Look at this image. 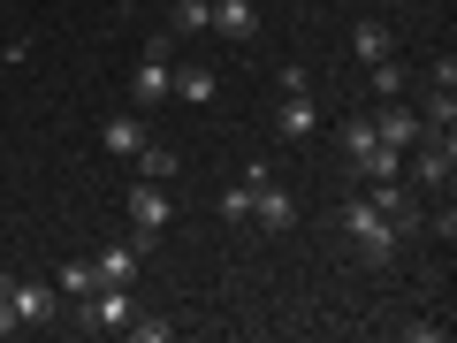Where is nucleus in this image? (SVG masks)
I'll use <instances>...</instances> for the list:
<instances>
[{
  "label": "nucleus",
  "instance_id": "obj_1",
  "mask_svg": "<svg viewBox=\"0 0 457 343\" xmlns=\"http://www.w3.org/2000/svg\"><path fill=\"white\" fill-rule=\"evenodd\" d=\"M336 146H343V168H351L359 183H396V176H404V153H396V146H381L366 114H351V122H343V130H336Z\"/></svg>",
  "mask_w": 457,
  "mask_h": 343
},
{
  "label": "nucleus",
  "instance_id": "obj_2",
  "mask_svg": "<svg viewBox=\"0 0 457 343\" xmlns=\"http://www.w3.org/2000/svg\"><path fill=\"white\" fill-rule=\"evenodd\" d=\"M343 237L359 245V260H366V267H389V260H396V237H404V229H396L389 213L374 206V198H343Z\"/></svg>",
  "mask_w": 457,
  "mask_h": 343
},
{
  "label": "nucleus",
  "instance_id": "obj_3",
  "mask_svg": "<svg viewBox=\"0 0 457 343\" xmlns=\"http://www.w3.org/2000/svg\"><path fill=\"white\" fill-rule=\"evenodd\" d=\"M122 206H130V229H137L130 245H137V252H145V260H153V245H161V229L176 222V198H168V183H145V176H137Z\"/></svg>",
  "mask_w": 457,
  "mask_h": 343
},
{
  "label": "nucleus",
  "instance_id": "obj_4",
  "mask_svg": "<svg viewBox=\"0 0 457 343\" xmlns=\"http://www.w3.org/2000/svg\"><path fill=\"white\" fill-rule=\"evenodd\" d=\"M77 328H92V336H122V328H130V282H99L92 297H77Z\"/></svg>",
  "mask_w": 457,
  "mask_h": 343
},
{
  "label": "nucleus",
  "instance_id": "obj_5",
  "mask_svg": "<svg viewBox=\"0 0 457 343\" xmlns=\"http://www.w3.org/2000/svg\"><path fill=\"white\" fill-rule=\"evenodd\" d=\"M450 168H457V138H450V130H427L420 146H411V183L442 191V183H450Z\"/></svg>",
  "mask_w": 457,
  "mask_h": 343
},
{
  "label": "nucleus",
  "instance_id": "obj_6",
  "mask_svg": "<svg viewBox=\"0 0 457 343\" xmlns=\"http://www.w3.org/2000/svg\"><path fill=\"white\" fill-rule=\"evenodd\" d=\"M252 222H260L267 237H290V229H297V198L282 191L275 176H260V183H252Z\"/></svg>",
  "mask_w": 457,
  "mask_h": 343
},
{
  "label": "nucleus",
  "instance_id": "obj_7",
  "mask_svg": "<svg viewBox=\"0 0 457 343\" xmlns=\"http://www.w3.org/2000/svg\"><path fill=\"white\" fill-rule=\"evenodd\" d=\"M161 99H176V69H168V62H153V54H145V62L130 69V107L145 114V107H161Z\"/></svg>",
  "mask_w": 457,
  "mask_h": 343
},
{
  "label": "nucleus",
  "instance_id": "obj_8",
  "mask_svg": "<svg viewBox=\"0 0 457 343\" xmlns=\"http://www.w3.org/2000/svg\"><path fill=\"white\" fill-rule=\"evenodd\" d=\"M366 122H374V138H381V146H396V153H411V146L427 138V122H420L411 107H396V99H389L381 114H366Z\"/></svg>",
  "mask_w": 457,
  "mask_h": 343
},
{
  "label": "nucleus",
  "instance_id": "obj_9",
  "mask_svg": "<svg viewBox=\"0 0 457 343\" xmlns=\"http://www.w3.org/2000/svg\"><path fill=\"white\" fill-rule=\"evenodd\" d=\"M0 297L16 305V321H23V328L54 321V290H46V282H16V275H0Z\"/></svg>",
  "mask_w": 457,
  "mask_h": 343
},
{
  "label": "nucleus",
  "instance_id": "obj_10",
  "mask_svg": "<svg viewBox=\"0 0 457 343\" xmlns=\"http://www.w3.org/2000/svg\"><path fill=\"white\" fill-rule=\"evenodd\" d=\"M213 31L237 38V46H252V38H260V0H213Z\"/></svg>",
  "mask_w": 457,
  "mask_h": 343
},
{
  "label": "nucleus",
  "instance_id": "obj_11",
  "mask_svg": "<svg viewBox=\"0 0 457 343\" xmlns=\"http://www.w3.org/2000/svg\"><path fill=\"white\" fill-rule=\"evenodd\" d=\"M145 138H153V130H145V114H137V107H130V114H107V122H99V146H107L114 161H130Z\"/></svg>",
  "mask_w": 457,
  "mask_h": 343
},
{
  "label": "nucleus",
  "instance_id": "obj_12",
  "mask_svg": "<svg viewBox=\"0 0 457 343\" xmlns=\"http://www.w3.org/2000/svg\"><path fill=\"white\" fill-rule=\"evenodd\" d=\"M320 130V107H312V92H282L275 107V138H312Z\"/></svg>",
  "mask_w": 457,
  "mask_h": 343
},
{
  "label": "nucleus",
  "instance_id": "obj_13",
  "mask_svg": "<svg viewBox=\"0 0 457 343\" xmlns=\"http://www.w3.org/2000/svg\"><path fill=\"white\" fill-rule=\"evenodd\" d=\"M351 54H359L366 69H374V62H389V54H396V31H389V23H381V16H366L359 31H351Z\"/></svg>",
  "mask_w": 457,
  "mask_h": 343
},
{
  "label": "nucleus",
  "instance_id": "obj_14",
  "mask_svg": "<svg viewBox=\"0 0 457 343\" xmlns=\"http://www.w3.org/2000/svg\"><path fill=\"white\" fill-rule=\"evenodd\" d=\"M420 122L427 130H457V84H427V107H420Z\"/></svg>",
  "mask_w": 457,
  "mask_h": 343
},
{
  "label": "nucleus",
  "instance_id": "obj_15",
  "mask_svg": "<svg viewBox=\"0 0 457 343\" xmlns=\"http://www.w3.org/2000/svg\"><path fill=\"white\" fill-rule=\"evenodd\" d=\"M137 260H145L137 245H107V252H92V275H99V282H130Z\"/></svg>",
  "mask_w": 457,
  "mask_h": 343
},
{
  "label": "nucleus",
  "instance_id": "obj_16",
  "mask_svg": "<svg viewBox=\"0 0 457 343\" xmlns=\"http://www.w3.org/2000/svg\"><path fill=\"white\" fill-rule=\"evenodd\" d=\"M213 31V0H176V16H168V38H198Z\"/></svg>",
  "mask_w": 457,
  "mask_h": 343
},
{
  "label": "nucleus",
  "instance_id": "obj_17",
  "mask_svg": "<svg viewBox=\"0 0 457 343\" xmlns=\"http://www.w3.org/2000/svg\"><path fill=\"white\" fill-rule=\"evenodd\" d=\"M213 92H221V77H213V69H198V62H191V69H176V99H191V107H206Z\"/></svg>",
  "mask_w": 457,
  "mask_h": 343
},
{
  "label": "nucleus",
  "instance_id": "obj_18",
  "mask_svg": "<svg viewBox=\"0 0 457 343\" xmlns=\"http://www.w3.org/2000/svg\"><path fill=\"white\" fill-rule=\"evenodd\" d=\"M130 161H137V176H145V183H168V176H176V153H168V146H153V138L130 153Z\"/></svg>",
  "mask_w": 457,
  "mask_h": 343
},
{
  "label": "nucleus",
  "instance_id": "obj_19",
  "mask_svg": "<svg viewBox=\"0 0 457 343\" xmlns=\"http://www.w3.org/2000/svg\"><path fill=\"white\" fill-rule=\"evenodd\" d=\"M213 213H221V222H252V176H245V183H228V191L213 198Z\"/></svg>",
  "mask_w": 457,
  "mask_h": 343
},
{
  "label": "nucleus",
  "instance_id": "obj_20",
  "mask_svg": "<svg viewBox=\"0 0 457 343\" xmlns=\"http://www.w3.org/2000/svg\"><path fill=\"white\" fill-rule=\"evenodd\" d=\"M54 282H62L69 297H92V290H99V275H92V260H62V275H54Z\"/></svg>",
  "mask_w": 457,
  "mask_h": 343
},
{
  "label": "nucleus",
  "instance_id": "obj_21",
  "mask_svg": "<svg viewBox=\"0 0 457 343\" xmlns=\"http://www.w3.org/2000/svg\"><path fill=\"white\" fill-rule=\"evenodd\" d=\"M374 92H381V99L404 92V69H396V54H389V62H374Z\"/></svg>",
  "mask_w": 457,
  "mask_h": 343
},
{
  "label": "nucleus",
  "instance_id": "obj_22",
  "mask_svg": "<svg viewBox=\"0 0 457 343\" xmlns=\"http://www.w3.org/2000/svg\"><path fill=\"white\" fill-rule=\"evenodd\" d=\"M122 336H137V343H168V336H176V321H130Z\"/></svg>",
  "mask_w": 457,
  "mask_h": 343
},
{
  "label": "nucleus",
  "instance_id": "obj_23",
  "mask_svg": "<svg viewBox=\"0 0 457 343\" xmlns=\"http://www.w3.org/2000/svg\"><path fill=\"white\" fill-rule=\"evenodd\" d=\"M16 328H23V321H16V305H8V297H0V336H16Z\"/></svg>",
  "mask_w": 457,
  "mask_h": 343
},
{
  "label": "nucleus",
  "instance_id": "obj_24",
  "mask_svg": "<svg viewBox=\"0 0 457 343\" xmlns=\"http://www.w3.org/2000/svg\"><path fill=\"white\" fill-rule=\"evenodd\" d=\"M290 8H305V0H290Z\"/></svg>",
  "mask_w": 457,
  "mask_h": 343
},
{
  "label": "nucleus",
  "instance_id": "obj_25",
  "mask_svg": "<svg viewBox=\"0 0 457 343\" xmlns=\"http://www.w3.org/2000/svg\"><path fill=\"white\" fill-rule=\"evenodd\" d=\"M130 8H145V0H130Z\"/></svg>",
  "mask_w": 457,
  "mask_h": 343
},
{
  "label": "nucleus",
  "instance_id": "obj_26",
  "mask_svg": "<svg viewBox=\"0 0 457 343\" xmlns=\"http://www.w3.org/2000/svg\"><path fill=\"white\" fill-rule=\"evenodd\" d=\"M374 8H389V0H374Z\"/></svg>",
  "mask_w": 457,
  "mask_h": 343
}]
</instances>
